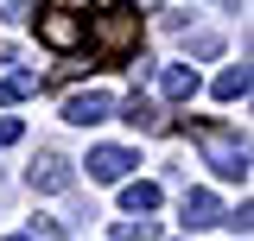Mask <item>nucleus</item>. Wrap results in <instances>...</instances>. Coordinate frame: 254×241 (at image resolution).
<instances>
[{"instance_id":"obj_1","label":"nucleus","mask_w":254,"mask_h":241,"mask_svg":"<svg viewBox=\"0 0 254 241\" xmlns=\"http://www.w3.org/2000/svg\"><path fill=\"white\" fill-rule=\"evenodd\" d=\"M89 45L102 58H133V51H140V13H133L127 0H102L89 13Z\"/></svg>"},{"instance_id":"obj_2","label":"nucleus","mask_w":254,"mask_h":241,"mask_svg":"<svg viewBox=\"0 0 254 241\" xmlns=\"http://www.w3.org/2000/svg\"><path fill=\"white\" fill-rule=\"evenodd\" d=\"M197 146H203V159H210V172L216 178H248V146L235 140V133H222V127H197Z\"/></svg>"},{"instance_id":"obj_3","label":"nucleus","mask_w":254,"mask_h":241,"mask_svg":"<svg viewBox=\"0 0 254 241\" xmlns=\"http://www.w3.org/2000/svg\"><path fill=\"white\" fill-rule=\"evenodd\" d=\"M115 115V95L108 89H76L70 102H64V120H76V127H95V120Z\"/></svg>"},{"instance_id":"obj_4","label":"nucleus","mask_w":254,"mask_h":241,"mask_svg":"<svg viewBox=\"0 0 254 241\" xmlns=\"http://www.w3.org/2000/svg\"><path fill=\"white\" fill-rule=\"evenodd\" d=\"M38 38H45L51 51H76V45H83V19H76V13H45V19H38Z\"/></svg>"},{"instance_id":"obj_5","label":"nucleus","mask_w":254,"mask_h":241,"mask_svg":"<svg viewBox=\"0 0 254 241\" xmlns=\"http://www.w3.org/2000/svg\"><path fill=\"white\" fill-rule=\"evenodd\" d=\"M70 184H76V172H70V159H58V152H45L32 165V190H45V197H64Z\"/></svg>"},{"instance_id":"obj_6","label":"nucleus","mask_w":254,"mask_h":241,"mask_svg":"<svg viewBox=\"0 0 254 241\" xmlns=\"http://www.w3.org/2000/svg\"><path fill=\"white\" fill-rule=\"evenodd\" d=\"M127 172H133V152H127V146H95L89 152V178L95 184H121Z\"/></svg>"},{"instance_id":"obj_7","label":"nucleus","mask_w":254,"mask_h":241,"mask_svg":"<svg viewBox=\"0 0 254 241\" xmlns=\"http://www.w3.org/2000/svg\"><path fill=\"white\" fill-rule=\"evenodd\" d=\"M159 95L165 102H190L197 95V70L190 63H159Z\"/></svg>"},{"instance_id":"obj_8","label":"nucleus","mask_w":254,"mask_h":241,"mask_svg":"<svg viewBox=\"0 0 254 241\" xmlns=\"http://www.w3.org/2000/svg\"><path fill=\"white\" fill-rule=\"evenodd\" d=\"M210 222H222V203L210 190H185V229H210Z\"/></svg>"},{"instance_id":"obj_9","label":"nucleus","mask_w":254,"mask_h":241,"mask_svg":"<svg viewBox=\"0 0 254 241\" xmlns=\"http://www.w3.org/2000/svg\"><path fill=\"white\" fill-rule=\"evenodd\" d=\"M121 120H127V127H140V133H159V127H165V115H159V108L146 102V95H127Z\"/></svg>"},{"instance_id":"obj_10","label":"nucleus","mask_w":254,"mask_h":241,"mask_svg":"<svg viewBox=\"0 0 254 241\" xmlns=\"http://www.w3.org/2000/svg\"><path fill=\"white\" fill-rule=\"evenodd\" d=\"M121 210L127 216H153L159 210V184H127L121 178Z\"/></svg>"},{"instance_id":"obj_11","label":"nucleus","mask_w":254,"mask_h":241,"mask_svg":"<svg viewBox=\"0 0 254 241\" xmlns=\"http://www.w3.org/2000/svg\"><path fill=\"white\" fill-rule=\"evenodd\" d=\"M216 95L222 102H242V95H248V63H229V70L216 76Z\"/></svg>"},{"instance_id":"obj_12","label":"nucleus","mask_w":254,"mask_h":241,"mask_svg":"<svg viewBox=\"0 0 254 241\" xmlns=\"http://www.w3.org/2000/svg\"><path fill=\"white\" fill-rule=\"evenodd\" d=\"M32 95V76H6V83H0V102H26Z\"/></svg>"},{"instance_id":"obj_13","label":"nucleus","mask_w":254,"mask_h":241,"mask_svg":"<svg viewBox=\"0 0 254 241\" xmlns=\"http://www.w3.org/2000/svg\"><path fill=\"white\" fill-rule=\"evenodd\" d=\"M115 241H153V222H146V216H140V222H121Z\"/></svg>"},{"instance_id":"obj_14","label":"nucleus","mask_w":254,"mask_h":241,"mask_svg":"<svg viewBox=\"0 0 254 241\" xmlns=\"http://www.w3.org/2000/svg\"><path fill=\"white\" fill-rule=\"evenodd\" d=\"M216 51H222L216 32H197V38H190V58H216Z\"/></svg>"},{"instance_id":"obj_15","label":"nucleus","mask_w":254,"mask_h":241,"mask_svg":"<svg viewBox=\"0 0 254 241\" xmlns=\"http://www.w3.org/2000/svg\"><path fill=\"white\" fill-rule=\"evenodd\" d=\"M222 222H229V229H235V235L248 241V222H254V210H248V203H242V210H229V216H222Z\"/></svg>"},{"instance_id":"obj_16","label":"nucleus","mask_w":254,"mask_h":241,"mask_svg":"<svg viewBox=\"0 0 254 241\" xmlns=\"http://www.w3.org/2000/svg\"><path fill=\"white\" fill-rule=\"evenodd\" d=\"M32 13V0H0V19H26Z\"/></svg>"},{"instance_id":"obj_17","label":"nucleus","mask_w":254,"mask_h":241,"mask_svg":"<svg viewBox=\"0 0 254 241\" xmlns=\"http://www.w3.org/2000/svg\"><path fill=\"white\" fill-rule=\"evenodd\" d=\"M13 140H19V120H13V115H0V146H13Z\"/></svg>"},{"instance_id":"obj_18","label":"nucleus","mask_w":254,"mask_h":241,"mask_svg":"<svg viewBox=\"0 0 254 241\" xmlns=\"http://www.w3.org/2000/svg\"><path fill=\"white\" fill-rule=\"evenodd\" d=\"M6 241H38V235H6Z\"/></svg>"}]
</instances>
